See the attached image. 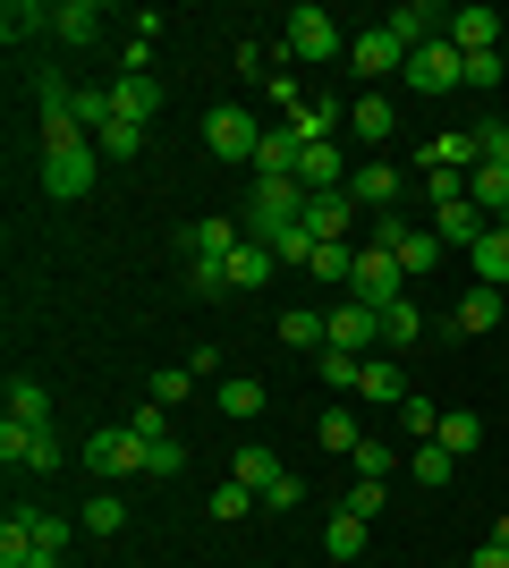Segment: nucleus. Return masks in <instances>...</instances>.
<instances>
[{
    "mask_svg": "<svg viewBox=\"0 0 509 568\" xmlns=\"http://www.w3.org/2000/svg\"><path fill=\"white\" fill-rule=\"evenodd\" d=\"M348 297H357V306H399V297H408V272H399V255H383V246H357V281H348Z\"/></svg>",
    "mask_w": 509,
    "mask_h": 568,
    "instance_id": "6",
    "label": "nucleus"
},
{
    "mask_svg": "<svg viewBox=\"0 0 509 568\" xmlns=\"http://www.w3.org/2000/svg\"><path fill=\"white\" fill-rule=\"evenodd\" d=\"M272 272H281V263H272V246H264V237H246L238 255H230V288H264Z\"/></svg>",
    "mask_w": 509,
    "mask_h": 568,
    "instance_id": "27",
    "label": "nucleus"
},
{
    "mask_svg": "<svg viewBox=\"0 0 509 568\" xmlns=\"http://www.w3.org/2000/svg\"><path fill=\"white\" fill-rule=\"evenodd\" d=\"M306 230H315V246H339V237H357V195H348V187L306 195Z\"/></svg>",
    "mask_w": 509,
    "mask_h": 568,
    "instance_id": "11",
    "label": "nucleus"
},
{
    "mask_svg": "<svg viewBox=\"0 0 509 568\" xmlns=\"http://www.w3.org/2000/svg\"><path fill=\"white\" fill-rule=\"evenodd\" d=\"M120 69L128 77H153V34H128V43H120Z\"/></svg>",
    "mask_w": 509,
    "mask_h": 568,
    "instance_id": "54",
    "label": "nucleus"
},
{
    "mask_svg": "<svg viewBox=\"0 0 509 568\" xmlns=\"http://www.w3.org/2000/svg\"><path fill=\"white\" fill-rule=\"evenodd\" d=\"M26 551H34V509L18 500V509H9V526H0V568H18Z\"/></svg>",
    "mask_w": 509,
    "mask_h": 568,
    "instance_id": "36",
    "label": "nucleus"
},
{
    "mask_svg": "<svg viewBox=\"0 0 509 568\" xmlns=\"http://www.w3.org/2000/svg\"><path fill=\"white\" fill-rule=\"evenodd\" d=\"M297 187H306V195H332V187H348V153H339L332 136H323V144H306V153H297Z\"/></svg>",
    "mask_w": 509,
    "mask_h": 568,
    "instance_id": "13",
    "label": "nucleus"
},
{
    "mask_svg": "<svg viewBox=\"0 0 509 568\" xmlns=\"http://www.w3.org/2000/svg\"><path fill=\"white\" fill-rule=\"evenodd\" d=\"M348 458H357V475H374V484H383V475H390V442H374V433H365V442H357V450H348Z\"/></svg>",
    "mask_w": 509,
    "mask_h": 568,
    "instance_id": "51",
    "label": "nucleus"
},
{
    "mask_svg": "<svg viewBox=\"0 0 509 568\" xmlns=\"http://www.w3.org/2000/svg\"><path fill=\"white\" fill-rule=\"evenodd\" d=\"M204 144H213L221 162H255V144H264V128L238 111V102H221V111H204Z\"/></svg>",
    "mask_w": 509,
    "mask_h": 568,
    "instance_id": "7",
    "label": "nucleus"
},
{
    "mask_svg": "<svg viewBox=\"0 0 509 568\" xmlns=\"http://www.w3.org/2000/svg\"><path fill=\"white\" fill-rule=\"evenodd\" d=\"M187 390H195V374H187V365H162V374H153V407H179Z\"/></svg>",
    "mask_w": 509,
    "mask_h": 568,
    "instance_id": "45",
    "label": "nucleus"
},
{
    "mask_svg": "<svg viewBox=\"0 0 509 568\" xmlns=\"http://www.w3.org/2000/svg\"><path fill=\"white\" fill-rule=\"evenodd\" d=\"M323 551H332V560H365V518L357 509H339V518L323 526Z\"/></svg>",
    "mask_w": 509,
    "mask_h": 568,
    "instance_id": "34",
    "label": "nucleus"
},
{
    "mask_svg": "<svg viewBox=\"0 0 509 568\" xmlns=\"http://www.w3.org/2000/svg\"><path fill=\"white\" fill-rule=\"evenodd\" d=\"M179 246H187V263H230V255L246 246V230L213 213V221H187V230H179Z\"/></svg>",
    "mask_w": 509,
    "mask_h": 568,
    "instance_id": "12",
    "label": "nucleus"
},
{
    "mask_svg": "<svg viewBox=\"0 0 509 568\" xmlns=\"http://www.w3.org/2000/svg\"><path fill=\"white\" fill-rule=\"evenodd\" d=\"M26 450H34V425H0V467H26Z\"/></svg>",
    "mask_w": 509,
    "mask_h": 568,
    "instance_id": "52",
    "label": "nucleus"
},
{
    "mask_svg": "<svg viewBox=\"0 0 509 568\" xmlns=\"http://www.w3.org/2000/svg\"><path fill=\"white\" fill-rule=\"evenodd\" d=\"M399 162H357L348 170V195H357V213H399Z\"/></svg>",
    "mask_w": 509,
    "mask_h": 568,
    "instance_id": "9",
    "label": "nucleus"
},
{
    "mask_svg": "<svg viewBox=\"0 0 509 568\" xmlns=\"http://www.w3.org/2000/svg\"><path fill=\"white\" fill-rule=\"evenodd\" d=\"M264 94L281 102V119H297V111H306V94H297V77H289V69H272V77H264Z\"/></svg>",
    "mask_w": 509,
    "mask_h": 568,
    "instance_id": "50",
    "label": "nucleus"
},
{
    "mask_svg": "<svg viewBox=\"0 0 509 568\" xmlns=\"http://www.w3.org/2000/svg\"><path fill=\"white\" fill-rule=\"evenodd\" d=\"M467 568H509V551H501V544H485V551H476Z\"/></svg>",
    "mask_w": 509,
    "mask_h": 568,
    "instance_id": "58",
    "label": "nucleus"
},
{
    "mask_svg": "<svg viewBox=\"0 0 509 568\" xmlns=\"http://www.w3.org/2000/svg\"><path fill=\"white\" fill-rule=\"evenodd\" d=\"M85 467L94 475H153V442L136 425H102V433H85Z\"/></svg>",
    "mask_w": 509,
    "mask_h": 568,
    "instance_id": "2",
    "label": "nucleus"
},
{
    "mask_svg": "<svg viewBox=\"0 0 509 568\" xmlns=\"http://www.w3.org/2000/svg\"><path fill=\"white\" fill-rule=\"evenodd\" d=\"M450 43L459 51H501V18H492V9H450Z\"/></svg>",
    "mask_w": 509,
    "mask_h": 568,
    "instance_id": "22",
    "label": "nucleus"
},
{
    "mask_svg": "<svg viewBox=\"0 0 509 568\" xmlns=\"http://www.w3.org/2000/svg\"><path fill=\"white\" fill-rule=\"evenodd\" d=\"M128 526V500H85V535H120Z\"/></svg>",
    "mask_w": 509,
    "mask_h": 568,
    "instance_id": "49",
    "label": "nucleus"
},
{
    "mask_svg": "<svg viewBox=\"0 0 509 568\" xmlns=\"http://www.w3.org/2000/svg\"><path fill=\"white\" fill-rule=\"evenodd\" d=\"M306 221V187L297 179H255V195H246V230L255 237H281Z\"/></svg>",
    "mask_w": 509,
    "mask_h": 568,
    "instance_id": "3",
    "label": "nucleus"
},
{
    "mask_svg": "<svg viewBox=\"0 0 509 568\" xmlns=\"http://www.w3.org/2000/svg\"><path fill=\"white\" fill-rule=\"evenodd\" d=\"M34 544H60V551H69V518H51V509H34Z\"/></svg>",
    "mask_w": 509,
    "mask_h": 568,
    "instance_id": "56",
    "label": "nucleus"
},
{
    "mask_svg": "<svg viewBox=\"0 0 509 568\" xmlns=\"http://www.w3.org/2000/svg\"><path fill=\"white\" fill-rule=\"evenodd\" d=\"M323 288H348L357 281V237H339V246H315V263H306Z\"/></svg>",
    "mask_w": 509,
    "mask_h": 568,
    "instance_id": "26",
    "label": "nucleus"
},
{
    "mask_svg": "<svg viewBox=\"0 0 509 568\" xmlns=\"http://www.w3.org/2000/svg\"><path fill=\"white\" fill-rule=\"evenodd\" d=\"M281 348H297V356H323V348H332V314H315V306H289V314H281Z\"/></svg>",
    "mask_w": 509,
    "mask_h": 568,
    "instance_id": "15",
    "label": "nucleus"
},
{
    "mask_svg": "<svg viewBox=\"0 0 509 568\" xmlns=\"http://www.w3.org/2000/svg\"><path fill=\"white\" fill-rule=\"evenodd\" d=\"M416 221L408 213H374V230H365V246H383V255H399V237H408Z\"/></svg>",
    "mask_w": 509,
    "mask_h": 568,
    "instance_id": "47",
    "label": "nucleus"
},
{
    "mask_svg": "<svg viewBox=\"0 0 509 568\" xmlns=\"http://www.w3.org/2000/svg\"><path fill=\"white\" fill-rule=\"evenodd\" d=\"M434 263H441V237L425 230V221H416V230L399 237V272H408V281H416V272H434Z\"/></svg>",
    "mask_w": 509,
    "mask_h": 568,
    "instance_id": "37",
    "label": "nucleus"
},
{
    "mask_svg": "<svg viewBox=\"0 0 509 568\" xmlns=\"http://www.w3.org/2000/svg\"><path fill=\"white\" fill-rule=\"evenodd\" d=\"M476 162L509 170V128H501V119H485V128H476Z\"/></svg>",
    "mask_w": 509,
    "mask_h": 568,
    "instance_id": "48",
    "label": "nucleus"
},
{
    "mask_svg": "<svg viewBox=\"0 0 509 568\" xmlns=\"http://www.w3.org/2000/svg\"><path fill=\"white\" fill-rule=\"evenodd\" d=\"M0 407H9V425H51V390H43V382H26V374H9Z\"/></svg>",
    "mask_w": 509,
    "mask_h": 568,
    "instance_id": "21",
    "label": "nucleus"
},
{
    "mask_svg": "<svg viewBox=\"0 0 509 568\" xmlns=\"http://www.w3.org/2000/svg\"><path fill=\"white\" fill-rule=\"evenodd\" d=\"M238 77H272V51L264 43H238Z\"/></svg>",
    "mask_w": 509,
    "mask_h": 568,
    "instance_id": "57",
    "label": "nucleus"
},
{
    "mask_svg": "<svg viewBox=\"0 0 509 568\" xmlns=\"http://www.w3.org/2000/svg\"><path fill=\"white\" fill-rule=\"evenodd\" d=\"M467 263H476V288H501V297H509V221H492Z\"/></svg>",
    "mask_w": 509,
    "mask_h": 568,
    "instance_id": "14",
    "label": "nucleus"
},
{
    "mask_svg": "<svg viewBox=\"0 0 509 568\" xmlns=\"http://www.w3.org/2000/svg\"><path fill=\"white\" fill-rule=\"evenodd\" d=\"M187 297H204V306L230 297V263H187Z\"/></svg>",
    "mask_w": 509,
    "mask_h": 568,
    "instance_id": "42",
    "label": "nucleus"
},
{
    "mask_svg": "<svg viewBox=\"0 0 509 568\" xmlns=\"http://www.w3.org/2000/svg\"><path fill=\"white\" fill-rule=\"evenodd\" d=\"M332 348L374 356V348H383V314H374V306H357V297H339V306H332Z\"/></svg>",
    "mask_w": 509,
    "mask_h": 568,
    "instance_id": "10",
    "label": "nucleus"
},
{
    "mask_svg": "<svg viewBox=\"0 0 509 568\" xmlns=\"http://www.w3.org/2000/svg\"><path fill=\"white\" fill-rule=\"evenodd\" d=\"M94 153H111V162H136V153H145V128H128V119H111V128L94 136Z\"/></svg>",
    "mask_w": 509,
    "mask_h": 568,
    "instance_id": "41",
    "label": "nucleus"
},
{
    "mask_svg": "<svg viewBox=\"0 0 509 568\" xmlns=\"http://www.w3.org/2000/svg\"><path fill=\"white\" fill-rule=\"evenodd\" d=\"M485 230H492V221L476 213L467 195H459V204H434V237H441V246H467V255H476V237H485Z\"/></svg>",
    "mask_w": 509,
    "mask_h": 568,
    "instance_id": "16",
    "label": "nucleus"
},
{
    "mask_svg": "<svg viewBox=\"0 0 509 568\" xmlns=\"http://www.w3.org/2000/svg\"><path fill=\"white\" fill-rule=\"evenodd\" d=\"M416 339H425V306H416V297L383 306V348H416Z\"/></svg>",
    "mask_w": 509,
    "mask_h": 568,
    "instance_id": "29",
    "label": "nucleus"
},
{
    "mask_svg": "<svg viewBox=\"0 0 509 568\" xmlns=\"http://www.w3.org/2000/svg\"><path fill=\"white\" fill-rule=\"evenodd\" d=\"M34 34H51V9L43 0H9V9H0V43L18 51V43H34Z\"/></svg>",
    "mask_w": 509,
    "mask_h": 568,
    "instance_id": "23",
    "label": "nucleus"
},
{
    "mask_svg": "<svg viewBox=\"0 0 509 568\" xmlns=\"http://www.w3.org/2000/svg\"><path fill=\"white\" fill-rule=\"evenodd\" d=\"M230 475H238L246 493L264 500V493H272V475H281V450H264V442H246V450H238V467H230Z\"/></svg>",
    "mask_w": 509,
    "mask_h": 568,
    "instance_id": "30",
    "label": "nucleus"
},
{
    "mask_svg": "<svg viewBox=\"0 0 509 568\" xmlns=\"http://www.w3.org/2000/svg\"><path fill=\"white\" fill-rule=\"evenodd\" d=\"M204 509H213V526H238V518H246V509H264V500L246 493L238 475H221V484H213V500H204Z\"/></svg>",
    "mask_w": 509,
    "mask_h": 568,
    "instance_id": "33",
    "label": "nucleus"
},
{
    "mask_svg": "<svg viewBox=\"0 0 509 568\" xmlns=\"http://www.w3.org/2000/svg\"><path fill=\"white\" fill-rule=\"evenodd\" d=\"M501 314H509V297H501V288H476V297H459V314H450V323H459L467 339H485L492 323H501Z\"/></svg>",
    "mask_w": 509,
    "mask_h": 568,
    "instance_id": "24",
    "label": "nucleus"
},
{
    "mask_svg": "<svg viewBox=\"0 0 509 568\" xmlns=\"http://www.w3.org/2000/svg\"><path fill=\"white\" fill-rule=\"evenodd\" d=\"M153 111H162V85H153V77H120V85H111V119H128V128H145Z\"/></svg>",
    "mask_w": 509,
    "mask_h": 568,
    "instance_id": "19",
    "label": "nucleus"
},
{
    "mask_svg": "<svg viewBox=\"0 0 509 568\" xmlns=\"http://www.w3.org/2000/svg\"><path fill=\"white\" fill-rule=\"evenodd\" d=\"M408 475L425 484V493H450V475H459V458L441 450V442H416V450H408Z\"/></svg>",
    "mask_w": 509,
    "mask_h": 568,
    "instance_id": "25",
    "label": "nucleus"
},
{
    "mask_svg": "<svg viewBox=\"0 0 509 568\" xmlns=\"http://www.w3.org/2000/svg\"><path fill=\"white\" fill-rule=\"evenodd\" d=\"M297 153H306V144L289 136V128H264V144H255V179H297Z\"/></svg>",
    "mask_w": 509,
    "mask_h": 568,
    "instance_id": "20",
    "label": "nucleus"
},
{
    "mask_svg": "<svg viewBox=\"0 0 509 568\" xmlns=\"http://www.w3.org/2000/svg\"><path fill=\"white\" fill-rule=\"evenodd\" d=\"M492 544H501V551H509V509H501V518H492Z\"/></svg>",
    "mask_w": 509,
    "mask_h": 568,
    "instance_id": "59",
    "label": "nucleus"
},
{
    "mask_svg": "<svg viewBox=\"0 0 509 568\" xmlns=\"http://www.w3.org/2000/svg\"><path fill=\"white\" fill-rule=\"evenodd\" d=\"M501 85V51H467V69H459V94H492Z\"/></svg>",
    "mask_w": 509,
    "mask_h": 568,
    "instance_id": "40",
    "label": "nucleus"
},
{
    "mask_svg": "<svg viewBox=\"0 0 509 568\" xmlns=\"http://www.w3.org/2000/svg\"><path fill=\"white\" fill-rule=\"evenodd\" d=\"M94 136H77V144H60V153H43V195L51 204H77V195L94 187Z\"/></svg>",
    "mask_w": 509,
    "mask_h": 568,
    "instance_id": "5",
    "label": "nucleus"
},
{
    "mask_svg": "<svg viewBox=\"0 0 509 568\" xmlns=\"http://www.w3.org/2000/svg\"><path fill=\"white\" fill-rule=\"evenodd\" d=\"M459 69H467V51L441 34V43H425V51H408V69H399V85L408 94H459Z\"/></svg>",
    "mask_w": 509,
    "mask_h": 568,
    "instance_id": "4",
    "label": "nucleus"
},
{
    "mask_svg": "<svg viewBox=\"0 0 509 568\" xmlns=\"http://www.w3.org/2000/svg\"><path fill=\"white\" fill-rule=\"evenodd\" d=\"M315 442H323V450H339V458H348V450H357V442H365V433H357V416H348V407H323Z\"/></svg>",
    "mask_w": 509,
    "mask_h": 568,
    "instance_id": "39",
    "label": "nucleus"
},
{
    "mask_svg": "<svg viewBox=\"0 0 509 568\" xmlns=\"http://www.w3.org/2000/svg\"><path fill=\"white\" fill-rule=\"evenodd\" d=\"M348 509H357V518L374 526V518H383V509H390V493H383V484H374V475H357V484H348Z\"/></svg>",
    "mask_w": 509,
    "mask_h": 568,
    "instance_id": "44",
    "label": "nucleus"
},
{
    "mask_svg": "<svg viewBox=\"0 0 509 568\" xmlns=\"http://www.w3.org/2000/svg\"><path fill=\"white\" fill-rule=\"evenodd\" d=\"M348 69L357 77H399L408 69V43H399L390 26H357V34H348Z\"/></svg>",
    "mask_w": 509,
    "mask_h": 568,
    "instance_id": "8",
    "label": "nucleus"
},
{
    "mask_svg": "<svg viewBox=\"0 0 509 568\" xmlns=\"http://www.w3.org/2000/svg\"><path fill=\"white\" fill-rule=\"evenodd\" d=\"M348 128H357V144H390V128H399L390 94H348Z\"/></svg>",
    "mask_w": 509,
    "mask_h": 568,
    "instance_id": "18",
    "label": "nucleus"
},
{
    "mask_svg": "<svg viewBox=\"0 0 509 568\" xmlns=\"http://www.w3.org/2000/svg\"><path fill=\"white\" fill-rule=\"evenodd\" d=\"M289 60H348V34H339V18L323 9V0H297L289 9V34H281V69Z\"/></svg>",
    "mask_w": 509,
    "mask_h": 568,
    "instance_id": "1",
    "label": "nucleus"
},
{
    "mask_svg": "<svg viewBox=\"0 0 509 568\" xmlns=\"http://www.w3.org/2000/svg\"><path fill=\"white\" fill-rule=\"evenodd\" d=\"M213 390H221V416H238V425H255V416H264V382L230 374V382H213Z\"/></svg>",
    "mask_w": 509,
    "mask_h": 568,
    "instance_id": "32",
    "label": "nucleus"
},
{
    "mask_svg": "<svg viewBox=\"0 0 509 568\" xmlns=\"http://www.w3.org/2000/svg\"><path fill=\"white\" fill-rule=\"evenodd\" d=\"M434 442H441V450H450V458H467V450H476V442H485V416H467V407H450Z\"/></svg>",
    "mask_w": 509,
    "mask_h": 568,
    "instance_id": "35",
    "label": "nucleus"
},
{
    "mask_svg": "<svg viewBox=\"0 0 509 568\" xmlns=\"http://www.w3.org/2000/svg\"><path fill=\"white\" fill-rule=\"evenodd\" d=\"M425 170H476V128H450V136L425 144Z\"/></svg>",
    "mask_w": 509,
    "mask_h": 568,
    "instance_id": "28",
    "label": "nucleus"
},
{
    "mask_svg": "<svg viewBox=\"0 0 509 568\" xmlns=\"http://www.w3.org/2000/svg\"><path fill=\"white\" fill-rule=\"evenodd\" d=\"M297 500H306V484H297V475H289V467H281V475H272V493H264V509H281V518H289Z\"/></svg>",
    "mask_w": 509,
    "mask_h": 568,
    "instance_id": "53",
    "label": "nucleus"
},
{
    "mask_svg": "<svg viewBox=\"0 0 509 568\" xmlns=\"http://www.w3.org/2000/svg\"><path fill=\"white\" fill-rule=\"evenodd\" d=\"M315 374H323V390H357V382H365V356L323 348V356H315Z\"/></svg>",
    "mask_w": 509,
    "mask_h": 568,
    "instance_id": "38",
    "label": "nucleus"
},
{
    "mask_svg": "<svg viewBox=\"0 0 509 568\" xmlns=\"http://www.w3.org/2000/svg\"><path fill=\"white\" fill-rule=\"evenodd\" d=\"M187 450H179V433H153V475H179Z\"/></svg>",
    "mask_w": 509,
    "mask_h": 568,
    "instance_id": "55",
    "label": "nucleus"
},
{
    "mask_svg": "<svg viewBox=\"0 0 509 568\" xmlns=\"http://www.w3.org/2000/svg\"><path fill=\"white\" fill-rule=\"evenodd\" d=\"M357 390H365L374 407H399V399H408V374H399V365H383V356H365V382H357Z\"/></svg>",
    "mask_w": 509,
    "mask_h": 568,
    "instance_id": "31",
    "label": "nucleus"
},
{
    "mask_svg": "<svg viewBox=\"0 0 509 568\" xmlns=\"http://www.w3.org/2000/svg\"><path fill=\"white\" fill-rule=\"evenodd\" d=\"M60 458H69V442H60L51 425H34V450H26V467H34V475H51Z\"/></svg>",
    "mask_w": 509,
    "mask_h": 568,
    "instance_id": "46",
    "label": "nucleus"
},
{
    "mask_svg": "<svg viewBox=\"0 0 509 568\" xmlns=\"http://www.w3.org/2000/svg\"><path fill=\"white\" fill-rule=\"evenodd\" d=\"M399 433L434 442V433H441V407H434V399H399Z\"/></svg>",
    "mask_w": 509,
    "mask_h": 568,
    "instance_id": "43",
    "label": "nucleus"
},
{
    "mask_svg": "<svg viewBox=\"0 0 509 568\" xmlns=\"http://www.w3.org/2000/svg\"><path fill=\"white\" fill-rule=\"evenodd\" d=\"M51 34H60L69 51H85L102 34V0H60V9H51Z\"/></svg>",
    "mask_w": 509,
    "mask_h": 568,
    "instance_id": "17",
    "label": "nucleus"
}]
</instances>
